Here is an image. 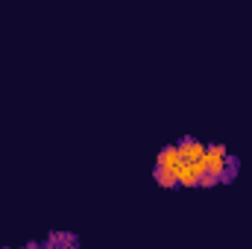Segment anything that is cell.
<instances>
[{"label": "cell", "mask_w": 252, "mask_h": 249, "mask_svg": "<svg viewBox=\"0 0 252 249\" xmlns=\"http://www.w3.org/2000/svg\"><path fill=\"white\" fill-rule=\"evenodd\" d=\"M235 170H238V158L229 156V150L223 144H208L205 147V173H211L220 182H226V179L235 176Z\"/></svg>", "instance_id": "obj_1"}, {"label": "cell", "mask_w": 252, "mask_h": 249, "mask_svg": "<svg viewBox=\"0 0 252 249\" xmlns=\"http://www.w3.org/2000/svg\"><path fill=\"white\" fill-rule=\"evenodd\" d=\"M202 176H205V161H179L176 167V185L182 187H196Z\"/></svg>", "instance_id": "obj_2"}, {"label": "cell", "mask_w": 252, "mask_h": 249, "mask_svg": "<svg viewBox=\"0 0 252 249\" xmlns=\"http://www.w3.org/2000/svg\"><path fill=\"white\" fill-rule=\"evenodd\" d=\"M176 150H179L182 161H205V144L196 141V138H182L176 144Z\"/></svg>", "instance_id": "obj_3"}, {"label": "cell", "mask_w": 252, "mask_h": 249, "mask_svg": "<svg viewBox=\"0 0 252 249\" xmlns=\"http://www.w3.org/2000/svg\"><path fill=\"white\" fill-rule=\"evenodd\" d=\"M179 150H176V144H167V147H161V153H158V158H156V170H167V173H176V167H179Z\"/></svg>", "instance_id": "obj_4"}, {"label": "cell", "mask_w": 252, "mask_h": 249, "mask_svg": "<svg viewBox=\"0 0 252 249\" xmlns=\"http://www.w3.org/2000/svg\"><path fill=\"white\" fill-rule=\"evenodd\" d=\"M153 176H156V182H158L161 187H170V190H173V187H179V185H176V173H167V170H153Z\"/></svg>", "instance_id": "obj_5"}, {"label": "cell", "mask_w": 252, "mask_h": 249, "mask_svg": "<svg viewBox=\"0 0 252 249\" xmlns=\"http://www.w3.org/2000/svg\"><path fill=\"white\" fill-rule=\"evenodd\" d=\"M217 182H220L217 176H211V173H205V176L199 179V185H196V187H214V185H217Z\"/></svg>", "instance_id": "obj_6"}]
</instances>
